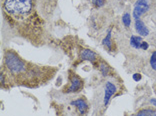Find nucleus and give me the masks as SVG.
I'll return each mask as SVG.
<instances>
[{"label":"nucleus","mask_w":156,"mask_h":116,"mask_svg":"<svg viewBox=\"0 0 156 116\" xmlns=\"http://www.w3.org/2000/svg\"><path fill=\"white\" fill-rule=\"evenodd\" d=\"M4 10L17 20L25 18L32 9V0H5Z\"/></svg>","instance_id":"f257e3e1"},{"label":"nucleus","mask_w":156,"mask_h":116,"mask_svg":"<svg viewBox=\"0 0 156 116\" xmlns=\"http://www.w3.org/2000/svg\"><path fill=\"white\" fill-rule=\"evenodd\" d=\"M5 64L12 73H20L25 70L26 66L23 61L17 57L15 54L8 53L5 56Z\"/></svg>","instance_id":"f03ea898"},{"label":"nucleus","mask_w":156,"mask_h":116,"mask_svg":"<svg viewBox=\"0 0 156 116\" xmlns=\"http://www.w3.org/2000/svg\"><path fill=\"white\" fill-rule=\"evenodd\" d=\"M150 8V3L148 0H137L133 9V18L138 20L145 12Z\"/></svg>","instance_id":"7ed1b4c3"},{"label":"nucleus","mask_w":156,"mask_h":116,"mask_svg":"<svg viewBox=\"0 0 156 116\" xmlns=\"http://www.w3.org/2000/svg\"><path fill=\"white\" fill-rule=\"evenodd\" d=\"M116 92V86L110 81L106 82L105 84V91H104V99H103V103L106 106L109 103V100L112 97V95Z\"/></svg>","instance_id":"20e7f679"},{"label":"nucleus","mask_w":156,"mask_h":116,"mask_svg":"<svg viewBox=\"0 0 156 116\" xmlns=\"http://www.w3.org/2000/svg\"><path fill=\"white\" fill-rule=\"evenodd\" d=\"M134 26H135L136 32L139 35H141V36H147V35L149 34V29H148L147 26L145 25L142 20H140V19L135 20Z\"/></svg>","instance_id":"39448f33"},{"label":"nucleus","mask_w":156,"mask_h":116,"mask_svg":"<svg viewBox=\"0 0 156 116\" xmlns=\"http://www.w3.org/2000/svg\"><path fill=\"white\" fill-rule=\"evenodd\" d=\"M82 87V81L79 77L77 76H73L72 77V80H71V84H70V87L68 88V92L71 93V92H77L79 91Z\"/></svg>","instance_id":"423d86ee"},{"label":"nucleus","mask_w":156,"mask_h":116,"mask_svg":"<svg viewBox=\"0 0 156 116\" xmlns=\"http://www.w3.org/2000/svg\"><path fill=\"white\" fill-rule=\"evenodd\" d=\"M71 105H74V106L77 107L78 111L80 112V114H85L86 111L88 109V105L87 103L85 102V100L80 98V99H77V100H74L71 102Z\"/></svg>","instance_id":"0eeeda50"},{"label":"nucleus","mask_w":156,"mask_h":116,"mask_svg":"<svg viewBox=\"0 0 156 116\" xmlns=\"http://www.w3.org/2000/svg\"><path fill=\"white\" fill-rule=\"evenodd\" d=\"M80 57L83 60H89V61H95L97 58V55L94 51L89 50V49H83L80 53Z\"/></svg>","instance_id":"6e6552de"},{"label":"nucleus","mask_w":156,"mask_h":116,"mask_svg":"<svg viewBox=\"0 0 156 116\" xmlns=\"http://www.w3.org/2000/svg\"><path fill=\"white\" fill-rule=\"evenodd\" d=\"M142 38L140 36H135V35H132L130 37V45L133 48L135 49H140L141 48V44H142Z\"/></svg>","instance_id":"1a4fd4ad"},{"label":"nucleus","mask_w":156,"mask_h":116,"mask_svg":"<svg viewBox=\"0 0 156 116\" xmlns=\"http://www.w3.org/2000/svg\"><path fill=\"white\" fill-rule=\"evenodd\" d=\"M111 31H112V28H109L108 31H107V34H106L105 38L102 41V44L106 46L108 49H112V41H111Z\"/></svg>","instance_id":"9d476101"},{"label":"nucleus","mask_w":156,"mask_h":116,"mask_svg":"<svg viewBox=\"0 0 156 116\" xmlns=\"http://www.w3.org/2000/svg\"><path fill=\"white\" fill-rule=\"evenodd\" d=\"M135 116H156V111L151 108H146L138 111Z\"/></svg>","instance_id":"9b49d317"},{"label":"nucleus","mask_w":156,"mask_h":116,"mask_svg":"<svg viewBox=\"0 0 156 116\" xmlns=\"http://www.w3.org/2000/svg\"><path fill=\"white\" fill-rule=\"evenodd\" d=\"M122 22L124 24L125 27H130V24H131V16L129 13H124L122 15Z\"/></svg>","instance_id":"f8f14e48"},{"label":"nucleus","mask_w":156,"mask_h":116,"mask_svg":"<svg viewBox=\"0 0 156 116\" xmlns=\"http://www.w3.org/2000/svg\"><path fill=\"white\" fill-rule=\"evenodd\" d=\"M149 63H150L151 68L153 69V70H156V51L152 52V54H151V56H150Z\"/></svg>","instance_id":"ddd939ff"},{"label":"nucleus","mask_w":156,"mask_h":116,"mask_svg":"<svg viewBox=\"0 0 156 116\" xmlns=\"http://www.w3.org/2000/svg\"><path fill=\"white\" fill-rule=\"evenodd\" d=\"M99 69H100V71L102 73V75L103 76H106V75H108V71H109V68H108V66L107 65H105V64H100V67H99Z\"/></svg>","instance_id":"4468645a"},{"label":"nucleus","mask_w":156,"mask_h":116,"mask_svg":"<svg viewBox=\"0 0 156 116\" xmlns=\"http://www.w3.org/2000/svg\"><path fill=\"white\" fill-rule=\"evenodd\" d=\"M92 4L96 7H102L105 4V0H91Z\"/></svg>","instance_id":"2eb2a0df"},{"label":"nucleus","mask_w":156,"mask_h":116,"mask_svg":"<svg viewBox=\"0 0 156 116\" xmlns=\"http://www.w3.org/2000/svg\"><path fill=\"white\" fill-rule=\"evenodd\" d=\"M148 47H149V45H148L147 42L146 41H143L142 44H141V48L140 49H142V50H147Z\"/></svg>","instance_id":"dca6fc26"},{"label":"nucleus","mask_w":156,"mask_h":116,"mask_svg":"<svg viewBox=\"0 0 156 116\" xmlns=\"http://www.w3.org/2000/svg\"><path fill=\"white\" fill-rule=\"evenodd\" d=\"M140 79H141L140 73H135V74H133V80H134V81H139Z\"/></svg>","instance_id":"f3484780"},{"label":"nucleus","mask_w":156,"mask_h":116,"mask_svg":"<svg viewBox=\"0 0 156 116\" xmlns=\"http://www.w3.org/2000/svg\"><path fill=\"white\" fill-rule=\"evenodd\" d=\"M150 102H151L152 104H153L154 106H156V99H151V100H150Z\"/></svg>","instance_id":"a211bd4d"},{"label":"nucleus","mask_w":156,"mask_h":116,"mask_svg":"<svg viewBox=\"0 0 156 116\" xmlns=\"http://www.w3.org/2000/svg\"><path fill=\"white\" fill-rule=\"evenodd\" d=\"M2 83H4V75H3L2 73H1V84Z\"/></svg>","instance_id":"6ab92c4d"}]
</instances>
